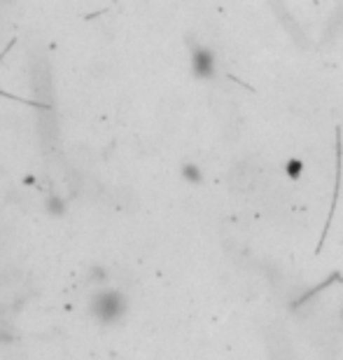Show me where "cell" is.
<instances>
[{
	"mask_svg": "<svg viewBox=\"0 0 343 360\" xmlns=\"http://www.w3.org/2000/svg\"><path fill=\"white\" fill-rule=\"evenodd\" d=\"M194 73L201 77L215 75V56L210 49H196L194 52Z\"/></svg>",
	"mask_w": 343,
	"mask_h": 360,
	"instance_id": "1",
	"label": "cell"
}]
</instances>
